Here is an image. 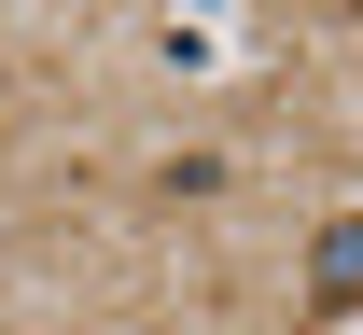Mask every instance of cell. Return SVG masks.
I'll use <instances>...</instances> for the list:
<instances>
[{
    "instance_id": "6da1fadb",
    "label": "cell",
    "mask_w": 363,
    "mask_h": 335,
    "mask_svg": "<svg viewBox=\"0 0 363 335\" xmlns=\"http://www.w3.org/2000/svg\"><path fill=\"white\" fill-rule=\"evenodd\" d=\"M294 322H363V210H335V224H321L308 238V307H294Z\"/></svg>"
}]
</instances>
